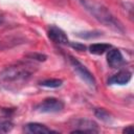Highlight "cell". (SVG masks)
Segmentation results:
<instances>
[{
    "label": "cell",
    "mask_w": 134,
    "mask_h": 134,
    "mask_svg": "<svg viewBox=\"0 0 134 134\" xmlns=\"http://www.w3.org/2000/svg\"><path fill=\"white\" fill-rule=\"evenodd\" d=\"M36 69L37 67L28 62L12 64L0 72V85L6 89L21 86L30 79Z\"/></svg>",
    "instance_id": "cell-1"
},
{
    "label": "cell",
    "mask_w": 134,
    "mask_h": 134,
    "mask_svg": "<svg viewBox=\"0 0 134 134\" xmlns=\"http://www.w3.org/2000/svg\"><path fill=\"white\" fill-rule=\"evenodd\" d=\"M79 2L94 19H96L105 26L111 27L118 31H124L121 23L103 4L96 2L95 0H79Z\"/></svg>",
    "instance_id": "cell-2"
},
{
    "label": "cell",
    "mask_w": 134,
    "mask_h": 134,
    "mask_svg": "<svg viewBox=\"0 0 134 134\" xmlns=\"http://www.w3.org/2000/svg\"><path fill=\"white\" fill-rule=\"evenodd\" d=\"M69 63L74 69V71L80 75V77L92 89H96V81L93 74L86 68L85 65H83L80 61H77L75 58L69 55Z\"/></svg>",
    "instance_id": "cell-3"
},
{
    "label": "cell",
    "mask_w": 134,
    "mask_h": 134,
    "mask_svg": "<svg viewBox=\"0 0 134 134\" xmlns=\"http://www.w3.org/2000/svg\"><path fill=\"white\" fill-rule=\"evenodd\" d=\"M63 109H64V103L55 97L45 98L35 107L36 111L42 113H54V112H60Z\"/></svg>",
    "instance_id": "cell-4"
},
{
    "label": "cell",
    "mask_w": 134,
    "mask_h": 134,
    "mask_svg": "<svg viewBox=\"0 0 134 134\" xmlns=\"http://www.w3.org/2000/svg\"><path fill=\"white\" fill-rule=\"evenodd\" d=\"M47 35H48V38L57 43V44H60V45H67L69 44V40H68V37L67 35L59 27L52 25L49 27L48 31H47Z\"/></svg>",
    "instance_id": "cell-5"
},
{
    "label": "cell",
    "mask_w": 134,
    "mask_h": 134,
    "mask_svg": "<svg viewBox=\"0 0 134 134\" xmlns=\"http://www.w3.org/2000/svg\"><path fill=\"white\" fill-rule=\"evenodd\" d=\"M75 129L71 131V133L75 132H89V133H97L99 131L97 125L89 119H79L75 121Z\"/></svg>",
    "instance_id": "cell-6"
},
{
    "label": "cell",
    "mask_w": 134,
    "mask_h": 134,
    "mask_svg": "<svg viewBox=\"0 0 134 134\" xmlns=\"http://www.w3.org/2000/svg\"><path fill=\"white\" fill-rule=\"evenodd\" d=\"M107 62L110 65V67H112V68H118L125 63L124 57H122L120 50L117 48H110L108 50Z\"/></svg>",
    "instance_id": "cell-7"
},
{
    "label": "cell",
    "mask_w": 134,
    "mask_h": 134,
    "mask_svg": "<svg viewBox=\"0 0 134 134\" xmlns=\"http://www.w3.org/2000/svg\"><path fill=\"white\" fill-rule=\"evenodd\" d=\"M132 79V72L129 70H121L114 75H112L108 80V84L110 85H126Z\"/></svg>",
    "instance_id": "cell-8"
},
{
    "label": "cell",
    "mask_w": 134,
    "mask_h": 134,
    "mask_svg": "<svg viewBox=\"0 0 134 134\" xmlns=\"http://www.w3.org/2000/svg\"><path fill=\"white\" fill-rule=\"evenodd\" d=\"M24 131L31 134H49V133H57V131L51 130L50 128L46 127L45 125L39 122H29L25 125Z\"/></svg>",
    "instance_id": "cell-9"
},
{
    "label": "cell",
    "mask_w": 134,
    "mask_h": 134,
    "mask_svg": "<svg viewBox=\"0 0 134 134\" xmlns=\"http://www.w3.org/2000/svg\"><path fill=\"white\" fill-rule=\"evenodd\" d=\"M111 48L110 44L107 43H95L89 46V51L93 54H103Z\"/></svg>",
    "instance_id": "cell-10"
},
{
    "label": "cell",
    "mask_w": 134,
    "mask_h": 134,
    "mask_svg": "<svg viewBox=\"0 0 134 134\" xmlns=\"http://www.w3.org/2000/svg\"><path fill=\"white\" fill-rule=\"evenodd\" d=\"M62 84H63V81L59 79H47L40 82L41 86L47 87V88H58V87H61Z\"/></svg>",
    "instance_id": "cell-11"
},
{
    "label": "cell",
    "mask_w": 134,
    "mask_h": 134,
    "mask_svg": "<svg viewBox=\"0 0 134 134\" xmlns=\"http://www.w3.org/2000/svg\"><path fill=\"white\" fill-rule=\"evenodd\" d=\"M14 127L13 121L6 117H0V133H7Z\"/></svg>",
    "instance_id": "cell-12"
},
{
    "label": "cell",
    "mask_w": 134,
    "mask_h": 134,
    "mask_svg": "<svg viewBox=\"0 0 134 134\" xmlns=\"http://www.w3.org/2000/svg\"><path fill=\"white\" fill-rule=\"evenodd\" d=\"M94 114H95V116H96L97 118H99L100 120H103V121H105V122H108V121L111 120V115H110V113H109L107 110L103 109V108L96 109V110L94 111Z\"/></svg>",
    "instance_id": "cell-13"
},
{
    "label": "cell",
    "mask_w": 134,
    "mask_h": 134,
    "mask_svg": "<svg viewBox=\"0 0 134 134\" xmlns=\"http://www.w3.org/2000/svg\"><path fill=\"white\" fill-rule=\"evenodd\" d=\"M102 34L99 31H84V32H79L77 36L83 39H91V38H96L99 37Z\"/></svg>",
    "instance_id": "cell-14"
},
{
    "label": "cell",
    "mask_w": 134,
    "mask_h": 134,
    "mask_svg": "<svg viewBox=\"0 0 134 134\" xmlns=\"http://www.w3.org/2000/svg\"><path fill=\"white\" fill-rule=\"evenodd\" d=\"M28 58L32 59V60H36V61H45L46 60V55L42 54V53H30L27 55Z\"/></svg>",
    "instance_id": "cell-15"
},
{
    "label": "cell",
    "mask_w": 134,
    "mask_h": 134,
    "mask_svg": "<svg viewBox=\"0 0 134 134\" xmlns=\"http://www.w3.org/2000/svg\"><path fill=\"white\" fill-rule=\"evenodd\" d=\"M71 46L73 47V48H75L76 50H80V51H83V50H85V46L84 45H82V44H71Z\"/></svg>",
    "instance_id": "cell-16"
},
{
    "label": "cell",
    "mask_w": 134,
    "mask_h": 134,
    "mask_svg": "<svg viewBox=\"0 0 134 134\" xmlns=\"http://www.w3.org/2000/svg\"><path fill=\"white\" fill-rule=\"evenodd\" d=\"M124 133H132L133 132V126H128L127 128H125L122 130Z\"/></svg>",
    "instance_id": "cell-17"
}]
</instances>
